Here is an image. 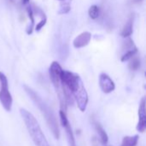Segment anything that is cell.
<instances>
[{"mask_svg":"<svg viewBox=\"0 0 146 146\" xmlns=\"http://www.w3.org/2000/svg\"><path fill=\"white\" fill-rule=\"evenodd\" d=\"M29 1H30V0H22L23 3H24V4H26V5L29 3Z\"/></svg>","mask_w":146,"mask_h":146,"instance_id":"ffe728a7","label":"cell"},{"mask_svg":"<svg viewBox=\"0 0 146 146\" xmlns=\"http://www.w3.org/2000/svg\"><path fill=\"white\" fill-rule=\"evenodd\" d=\"M131 2L133 3H141L143 2V0H131Z\"/></svg>","mask_w":146,"mask_h":146,"instance_id":"d6986e66","label":"cell"},{"mask_svg":"<svg viewBox=\"0 0 146 146\" xmlns=\"http://www.w3.org/2000/svg\"><path fill=\"white\" fill-rule=\"evenodd\" d=\"M0 102L7 112L11 111L13 99L9 89L7 77L2 71H0Z\"/></svg>","mask_w":146,"mask_h":146,"instance_id":"5b68a950","label":"cell"},{"mask_svg":"<svg viewBox=\"0 0 146 146\" xmlns=\"http://www.w3.org/2000/svg\"><path fill=\"white\" fill-rule=\"evenodd\" d=\"M27 14H28V16L31 20V24L29 25L28 28L27 29V32L28 34H31L33 33V27H34V18H33V9L30 6L27 7Z\"/></svg>","mask_w":146,"mask_h":146,"instance_id":"9a60e30c","label":"cell"},{"mask_svg":"<svg viewBox=\"0 0 146 146\" xmlns=\"http://www.w3.org/2000/svg\"><path fill=\"white\" fill-rule=\"evenodd\" d=\"M60 1H64V2H65V1H66V0H60Z\"/></svg>","mask_w":146,"mask_h":146,"instance_id":"44dd1931","label":"cell"},{"mask_svg":"<svg viewBox=\"0 0 146 146\" xmlns=\"http://www.w3.org/2000/svg\"><path fill=\"white\" fill-rule=\"evenodd\" d=\"M45 23H46V17H45V16H43L42 20L36 25V28H35L36 31H39V30L45 25Z\"/></svg>","mask_w":146,"mask_h":146,"instance_id":"ac0fdd59","label":"cell"},{"mask_svg":"<svg viewBox=\"0 0 146 146\" xmlns=\"http://www.w3.org/2000/svg\"><path fill=\"white\" fill-rule=\"evenodd\" d=\"M133 16H130L121 32V35L122 37L128 38L129 36H131V34H133Z\"/></svg>","mask_w":146,"mask_h":146,"instance_id":"30bf717a","label":"cell"},{"mask_svg":"<svg viewBox=\"0 0 146 146\" xmlns=\"http://www.w3.org/2000/svg\"><path fill=\"white\" fill-rule=\"evenodd\" d=\"M128 67L131 71H137L140 67V59L134 56L130 59V63L128 65Z\"/></svg>","mask_w":146,"mask_h":146,"instance_id":"5bb4252c","label":"cell"},{"mask_svg":"<svg viewBox=\"0 0 146 146\" xmlns=\"http://www.w3.org/2000/svg\"><path fill=\"white\" fill-rule=\"evenodd\" d=\"M70 10V4L69 3H62L61 7L59 9V14H66Z\"/></svg>","mask_w":146,"mask_h":146,"instance_id":"e0dca14e","label":"cell"},{"mask_svg":"<svg viewBox=\"0 0 146 146\" xmlns=\"http://www.w3.org/2000/svg\"><path fill=\"white\" fill-rule=\"evenodd\" d=\"M92 39V34L89 32H83L79 34L74 40L73 45L75 48H81L87 46Z\"/></svg>","mask_w":146,"mask_h":146,"instance_id":"9c48e42d","label":"cell"},{"mask_svg":"<svg viewBox=\"0 0 146 146\" xmlns=\"http://www.w3.org/2000/svg\"><path fill=\"white\" fill-rule=\"evenodd\" d=\"M23 87H24V89H25L26 93L30 96V98L35 103V105L39 108L42 114L44 116V119H45L50 129L51 130L54 137L56 139H58L59 137H60L59 127H58V125H57L56 118L55 117V115H54L53 112L51 111V109L47 106V104L40 98V96L33 89L27 87V85H24Z\"/></svg>","mask_w":146,"mask_h":146,"instance_id":"3957f363","label":"cell"},{"mask_svg":"<svg viewBox=\"0 0 146 146\" xmlns=\"http://www.w3.org/2000/svg\"><path fill=\"white\" fill-rule=\"evenodd\" d=\"M88 14H89V16H90L92 19L96 20V19L99 16V14H100L99 8H98L97 5H92V6H91L90 9H89Z\"/></svg>","mask_w":146,"mask_h":146,"instance_id":"2e32d148","label":"cell"},{"mask_svg":"<svg viewBox=\"0 0 146 146\" xmlns=\"http://www.w3.org/2000/svg\"><path fill=\"white\" fill-rule=\"evenodd\" d=\"M21 115L25 123V126L28 131L30 137L32 138L33 143L36 146H50L44 133L41 130V127L35 119V117L27 109H20Z\"/></svg>","mask_w":146,"mask_h":146,"instance_id":"277c9868","label":"cell"},{"mask_svg":"<svg viewBox=\"0 0 146 146\" xmlns=\"http://www.w3.org/2000/svg\"><path fill=\"white\" fill-rule=\"evenodd\" d=\"M59 117H60V122L61 125L62 126V127L65 130L66 133V136H67V139H68V146H77L75 143V139H74V136L72 131V127L71 125L67 118L66 113L62 112V111H59Z\"/></svg>","mask_w":146,"mask_h":146,"instance_id":"8992f818","label":"cell"},{"mask_svg":"<svg viewBox=\"0 0 146 146\" xmlns=\"http://www.w3.org/2000/svg\"><path fill=\"white\" fill-rule=\"evenodd\" d=\"M61 81L65 90L70 93L74 101L76 102L78 108L81 112H85L88 103V94L80 77L74 72L62 70L61 72Z\"/></svg>","mask_w":146,"mask_h":146,"instance_id":"6da1fadb","label":"cell"},{"mask_svg":"<svg viewBox=\"0 0 146 146\" xmlns=\"http://www.w3.org/2000/svg\"><path fill=\"white\" fill-rule=\"evenodd\" d=\"M99 86L102 91L105 94L113 92L115 89V84L113 80L105 73H102L99 76Z\"/></svg>","mask_w":146,"mask_h":146,"instance_id":"52a82bcc","label":"cell"},{"mask_svg":"<svg viewBox=\"0 0 146 146\" xmlns=\"http://www.w3.org/2000/svg\"><path fill=\"white\" fill-rule=\"evenodd\" d=\"M139 142V136H126L122 139V143L121 146H136Z\"/></svg>","mask_w":146,"mask_h":146,"instance_id":"7c38bea8","label":"cell"},{"mask_svg":"<svg viewBox=\"0 0 146 146\" xmlns=\"http://www.w3.org/2000/svg\"><path fill=\"white\" fill-rule=\"evenodd\" d=\"M62 68L59 65L58 62L54 61L51 63L50 69H49V75L50 79L56 89V95L58 96V100L60 102V110L66 113L68 106L69 104H73L74 98L73 96L65 90L62 81H61V72Z\"/></svg>","mask_w":146,"mask_h":146,"instance_id":"7a4b0ae2","label":"cell"},{"mask_svg":"<svg viewBox=\"0 0 146 146\" xmlns=\"http://www.w3.org/2000/svg\"><path fill=\"white\" fill-rule=\"evenodd\" d=\"M146 129V114H145V97L141 99L139 108V122L137 125V131L139 133H145Z\"/></svg>","mask_w":146,"mask_h":146,"instance_id":"ba28073f","label":"cell"},{"mask_svg":"<svg viewBox=\"0 0 146 146\" xmlns=\"http://www.w3.org/2000/svg\"><path fill=\"white\" fill-rule=\"evenodd\" d=\"M95 128H96V131H97V133H98V134L99 136L101 143L104 145H107L109 138H108V135H107L106 132L104 131V129L102 127V126L99 123H95Z\"/></svg>","mask_w":146,"mask_h":146,"instance_id":"8fae6325","label":"cell"},{"mask_svg":"<svg viewBox=\"0 0 146 146\" xmlns=\"http://www.w3.org/2000/svg\"><path fill=\"white\" fill-rule=\"evenodd\" d=\"M137 52H138V49H137L136 46L133 47V48H132V49L127 50V51L121 56V62H126V61L130 60L133 57H134V56L136 55Z\"/></svg>","mask_w":146,"mask_h":146,"instance_id":"4fadbf2b","label":"cell"}]
</instances>
